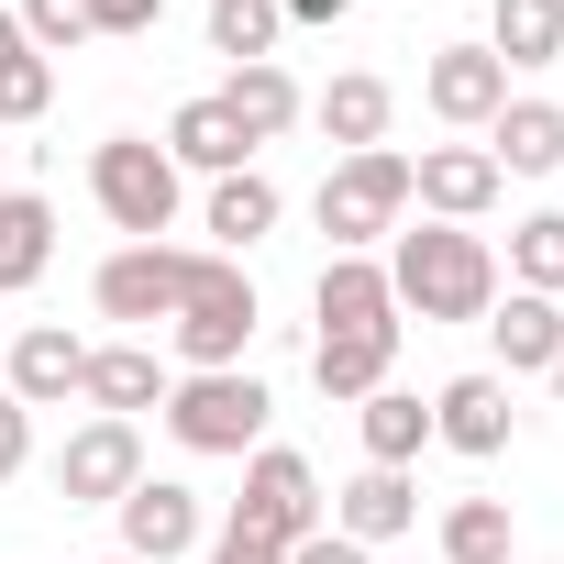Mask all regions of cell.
<instances>
[{"mask_svg": "<svg viewBox=\"0 0 564 564\" xmlns=\"http://www.w3.org/2000/svg\"><path fill=\"white\" fill-rule=\"evenodd\" d=\"M210 564H289V553L254 542V531H221V542H210Z\"/></svg>", "mask_w": 564, "mask_h": 564, "instance_id": "e575fe53", "label": "cell"}, {"mask_svg": "<svg viewBox=\"0 0 564 564\" xmlns=\"http://www.w3.org/2000/svg\"><path fill=\"white\" fill-rule=\"evenodd\" d=\"M432 443H454V454H509V377H454L443 399H432Z\"/></svg>", "mask_w": 564, "mask_h": 564, "instance_id": "4fadbf2b", "label": "cell"}, {"mask_svg": "<svg viewBox=\"0 0 564 564\" xmlns=\"http://www.w3.org/2000/svg\"><path fill=\"white\" fill-rule=\"evenodd\" d=\"M23 465H34V410H23L12 388H0V487H12Z\"/></svg>", "mask_w": 564, "mask_h": 564, "instance_id": "d6a6232c", "label": "cell"}, {"mask_svg": "<svg viewBox=\"0 0 564 564\" xmlns=\"http://www.w3.org/2000/svg\"><path fill=\"white\" fill-rule=\"evenodd\" d=\"M322 520H333V498H322L311 454H289V443H254V465H243V498H232V531H254V542H276V553H300Z\"/></svg>", "mask_w": 564, "mask_h": 564, "instance_id": "5b68a950", "label": "cell"}, {"mask_svg": "<svg viewBox=\"0 0 564 564\" xmlns=\"http://www.w3.org/2000/svg\"><path fill=\"white\" fill-rule=\"evenodd\" d=\"M265 388L243 377V366H221V377H177L166 388V432H177V454H254L265 443Z\"/></svg>", "mask_w": 564, "mask_h": 564, "instance_id": "8992f818", "label": "cell"}, {"mask_svg": "<svg viewBox=\"0 0 564 564\" xmlns=\"http://www.w3.org/2000/svg\"><path fill=\"white\" fill-rule=\"evenodd\" d=\"M89 199L111 210V232L155 243V232L177 221V155H166L155 133H111V144H89Z\"/></svg>", "mask_w": 564, "mask_h": 564, "instance_id": "3957f363", "label": "cell"}, {"mask_svg": "<svg viewBox=\"0 0 564 564\" xmlns=\"http://www.w3.org/2000/svg\"><path fill=\"white\" fill-rule=\"evenodd\" d=\"M388 111H399V89L388 78H366V67H344L322 100H311V122L344 144V155H366V144H388Z\"/></svg>", "mask_w": 564, "mask_h": 564, "instance_id": "ffe728a7", "label": "cell"}, {"mask_svg": "<svg viewBox=\"0 0 564 564\" xmlns=\"http://www.w3.org/2000/svg\"><path fill=\"white\" fill-rule=\"evenodd\" d=\"M12 23H23V45H34V56H67V45H100V34H89V0H23Z\"/></svg>", "mask_w": 564, "mask_h": 564, "instance_id": "f546056e", "label": "cell"}, {"mask_svg": "<svg viewBox=\"0 0 564 564\" xmlns=\"http://www.w3.org/2000/svg\"><path fill=\"white\" fill-rule=\"evenodd\" d=\"M100 564H133V553H100Z\"/></svg>", "mask_w": 564, "mask_h": 564, "instance_id": "74e56055", "label": "cell"}, {"mask_svg": "<svg viewBox=\"0 0 564 564\" xmlns=\"http://www.w3.org/2000/svg\"><path fill=\"white\" fill-rule=\"evenodd\" d=\"M509 276H520L531 300H564V210H531L509 232Z\"/></svg>", "mask_w": 564, "mask_h": 564, "instance_id": "f1b7e54d", "label": "cell"}, {"mask_svg": "<svg viewBox=\"0 0 564 564\" xmlns=\"http://www.w3.org/2000/svg\"><path fill=\"white\" fill-rule=\"evenodd\" d=\"M166 155H177V177L199 166V177H232V166H254V144H243V122L221 111V100H177V122H166Z\"/></svg>", "mask_w": 564, "mask_h": 564, "instance_id": "44dd1931", "label": "cell"}, {"mask_svg": "<svg viewBox=\"0 0 564 564\" xmlns=\"http://www.w3.org/2000/svg\"><path fill=\"white\" fill-rule=\"evenodd\" d=\"M311 311H322V333H388V322H399L388 265H377V254H333L322 289H311Z\"/></svg>", "mask_w": 564, "mask_h": 564, "instance_id": "9a60e30c", "label": "cell"}, {"mask_svg": "<svg viewBox=\"0 0 564 564\" xmlns=\"http://www.w3.org/2000/svg\"><path fill=\"white\" fill-rule=\"evenodd\" d=\"M276 12H289V23H311V34H322V23H344V12H355V0H276Z\"/></svg>", "mask_w": 564, "mask_h": 564, "instance_id": "d590c367", "label": "cell"}, {"mask_svg": "<svg viewBox=\"0 0 564 564\" xmlns=\"http://www.w3.org/2000/svg\"><path fill=\"white\" fill-rule=\"evenodd\" d=\"M166 366H155V344H89V377H78V399L100 410V421H133V410H166Z\"/></svg>", "mask_w": 564, "mask_h": 564, "instance_id": "7c38bea8", "label": "cell"}, {"mask_svg": "<svg viewBox=\"0 0 564 564\" xmlns=\"http://www.w3.org/2000/svg\"><path fill=\"white\" fill-rule=\"evenodd\" d=\"M78 377H89V344H78V333L34 322V333L12 344V399H23V410H56V399H78Z\"/></svg>", "mask_w": 564, "mask_h": 564, "instance_id": "e0dca14e", "label": "cell"}, {"mask_svg": "<svg viewBox=\"0 0 564 564\" xmlns=\"http://www.w3.org/2000/svg\"><path fill=\"white\" fill-rule=\"evenodd\" d=\"M410 221V155L399 144H366V155H344L333 177H322V232H333V254H366V243H388Z\"/></svg>", "mask_w": 564, "mask_h": 564, "instance_id": "277c9868", "label": "cell"}, {"mask_svg": "<svg viewBox=\"0 0 564 564\" xmlns=\"http://www.w3.org/2000/svg\"><path fill=\"white\" fill-rule=\"evenodd\" d=\"M487 155H498V177H553L564 166V111L553 100H509L487 122Z\"/></svg>", "mask_w": 564, "mask_h": 564, "instance_id": "603a6c76", "label": "cell"}, {"mask_svg": "<svg viewBox=\"0 0 564 564\" xmlns=\"http://www.w3.org/2000/svg\"><path fill=\"white\" fill-rule=\"evenodd\" d=\"M254 322H265V311H254V276H243L232 254H210V265H199V289L166 311V344H177L188 377H221V366H243Z\"/></svg>", "mask_w": 564, "mask_h": 564, "instance_id": "7a4b0ae2", "label": "cell"}, {"mask_svg": "<svg viewBox=\"0 0 564 564\" xmlns=\"http://www.w3.org/2000/svg\"><path fill=\"white\" fill-rule=\"evenodd\" d=\"M122 487H144V432L133 421H78L56 454V498L67 509H111Z\"/></svg>", "mask_w": 564, "mask_h": 564, "instance_id": "ba28073f", "label": "cell"}, {"mask_svg": "<svg viewBox=\"0 0 564 564\" xmlns=\"http://www.w3.org/2000/svg\"><path fill=\"white\" fill-rule=\"evenodd\" d=\"M276 177L265 166H232V177H210V254H243V243H265L276 232Z\"/></svg>", "mask_w": 564, "mask_h": 564, "instance_id": "d6986e66", "label": "cell"}, {"mask_svg": "<svg viewBox=\"0 0 564 564\" xmlns=\"http://www.w3.org/2000/svg\"><path fill=\"white\" fill-rule=\"evenodd\" d=\"M0 56H23V23H12V12H0Z\"/></svg>", "mask_w": 564, "mask_h": 564, "instance_id": "8d00e7d4", "label": "cell"}, {"mask_svg": "<svg viewBox=\"0 0 564 564\" xmlns=\"http://www.w3.org/2000/svg\"><path fill=\"white\" fill-rule=\"evenodd\" d=\"M410 520H421V487H410L399 465H366L355 487H333V531H344V542H366V553H377V542H399Z\"/></svg>", "mask_w": 564, "mask_h": 564, "instance_id": "5bb4252c", "label": "cell"}, {"mask_svg": "<svg viewBox=\"0 0 564 564\" xmlns=\"http://www.w3.org/2000/svg\"><path fill=\"white\" fill-rule=\"evenodd\" d=\"M199 265H210V254H188V243H122V254L89 276V300H100V322H166V311L199 289Z\"/></svg>", "mask_w": 564, "mask_h": 564, "instance_id": "52a82bcc", "label": "cell"}, {"mask_svg": "<svg viewBox=\"0 0 564 564\" xmlns=\"http://www.w3.org/2000/svg\"><path fill=\"white\" fill-rule=\"evenodd\" d=\"M443 564H509V498H454L443 509Z\"/></svg>", "mask_w": 564, "mask_h": 564, "instance_id": "83f0119b", "label": "cell"}, {"mask_svg": "<svg viewBox=\"0 0 564 564\" xmlns=\"http://www.w3.org/2000/svg\"><path fill=\"white\" fill-rule=\"evenodd\" d=\"M388 366H399V322H388V333H322V344H311L322 399H377V388H388Z\"/></svg>", "mask_w": 564, "mask_h": 564, "instance_id": "7402d4cb", "label": "cell"}, {"mask_svg": "<svg viewBox=\"0 0 564 564\" xmlns=\"http://www.w3.org/2000/svg\"><path fill=\"white\" fill-rule=\"evenodd\" d=\"M276 34H289V12H276V0H210V56L265 67V56H276Z\"/></svg>", "mask_w": 564, "mask_h": 564, "instance_id": "4316f807", "label": "cell"}, {"mask_svg": "<svg viewBox=\"0 0 564 564\" xmlns=\"http://www.w3.org/2000/svg\"><path fill=\"white\" fill-rule=\"evenodd\" d=\"M111 509H122V553H133V564H177V553L199 542V487H177V476H144V487H122Z\"/></svg>", "mask_w": 564, "mask_h": 564, "instance_id": "8fae6325", "label": "cell"}, {"mask_svg": "<svg viewBox=\"0 0 564 564\" xmlns=\"http://www.w3.org/2000/svg\"><path fill=\"white\" fill-rule=\"evenodd\" d=\"M155 23H166V0H89V34H111V45H133Z\"/></svg>", "mask_w": 564, "mask_h": 564, "instance_id": "1f68e13d", "label": "cell"}, {"mask_svg": "<svg viewBox=\"0 0 564 564\" xmlns=\"http://www.w3.org/2000/svg\"><path fill=\"white\" fill-rule=\"evenodd\" d=\"M355 432H366V465H399L410 476V454L432 443V410L410 388H377V399H355Z\"/></svg>", "mask_w": 564, "mask_h": 564, "instance_id": "484cf974", "label": "cell"}, {"mask_svg": "<svg viewBox=\"0 0 564 564\" xmlns=\"http://www.w3.org/2000/svg\"><path fill=\"white\" fill-rule=\"evenodd\" d=\"M45 100H56V67L23 45V56H0V122H45Z\"/></svg>", "mask_w": 564, "mask_h": 564, "instance_id": "4dcf8cb0", "label": "cell"}, {"mask_svg": "<svg viewBox=\"0 0 564 564\" xmlns=\"http://www.w3.org/2000/svg\"><path fill=\"white\" fill-rule=\"evenodd\" d=\"M289 564H377V553H366V542H344V531H333V520H322V531H311V542H300V553H289Z\"/></svg>", "mask_w": 564, "mask_h": 564, "instance_id": "836d02e7", "label": "cell"}, {"mask_svg": "<svg viewBox=\"0 0 564 564\" xmlns=\"http://www.w3.org/2000/svg\"><path fill=\"white\" fill-rule=\"evenodd\" d=\"M553 399H564V366H553Z\"/></svg>", "mask_w": 564, "mask_h": 564, "instance_id": "f35d334b", "label": "cell"}, {"mask_svg": "<svg viewBox=\"0 0 564 564\" xmlns=\"http://www.w3.org/2000/svg\"><path fill=\"white\" fill-rule=\"evenodd\" d=\"M498 188H509V177H498L487 144H421V155H410V199H421L432 221H465V232H476V221L498 210Z\"/></svg>", "mask_w": 564, "mask_h": 564, "instance_id": "9c48e42d", "label": "cell"}, {"mask_svg": "<svg viewBox=\"0 0 564 564\" xmlns=\"http://www.w3.org/2000/svg\"><path fill=\"white\" fill-rule=\"evenodd\" d=\"M399 254H388V300L399 311H421V322H487L498 311V254L465 232V221H399L388 232Z\"/></svg>", "mask_w": 564, "mask_h": 564, "instance_id": "6da1fadb", "label": "cell"}, {"mask_svg": "<svg viewBox=\"0 0 564 564\" xmlns=\"http://www.w3.org/2000/svg\"><path fill=\"white\" fill-rule=\"evenodd\" d=\"M210 100H221V111L243 122V144H276V133H289V122L311 111V100H300V78L276 67V56H265V67H232V78H221Z\"/></svg>", "mask_w": 564, "mask_h": 564, "instance_id": "ac0fdd59", "label": "cell"}, {"mask_svg": "<svg viewBox=\"0 0 564 564\" xmlns=\"http://www.w3.org/2000/svg\"><path fill=\"white\" fill-rule=\"evenodd\" d=\"M421 100H432V122H454V133H487V122L509 111V67H498L487 45H443V56L421 67Z\"/></svg>", "mask_w": 564, "mask_h": 564, "instance_id": "30bf717a", "label": "cell"}, {"mask_svg": "<svg viewBox=\"0 0 564 564\" xmlns=\"http://www.w3.org/2000/svg\"><path fill=\"white\" fill-rule=\"evenodd\" d=\"M487 344H498L509 377H553V366H564V311L531 300V289H509V300L487 311Z\"/></svg>", "mask_w": 564, "mask_h": 564, "instance_id": "2e32d148", "label": "cell"}, {"mask_svg": "<svg viewBox=\"0 0 564 564\" xmlns=\"http://www.w3.org/2000/svg\"><path fill=\"white\" fill-rule=\"evenodd\" d=\"M487 56L498 67H553L564 56V0H487Z\"/></svg>", "mask_w": 564, "mask_h": 564, "instance_id": "d4e9b609", "label": "cell"}, {"mask_svg": "<svg viewBox=\"0 0 564 564\" xmlns=\"http://www.w3.org/2000/svg\"><path fill=\"white\" fill-rule=\"evenodd\" d=\"M45 265H56V210H45L34 188H0V300L34 289Z\"/></svg>", "mask_w": 564, "mask_h": 564, "instance_id": "cb8c5ba5", "label": "cell"}]
</instances>
